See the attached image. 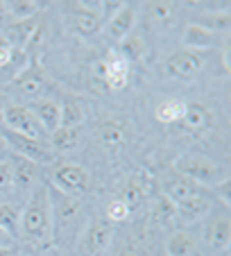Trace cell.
<instances>
[{
  "label": "cell",
  "instance_id": "obj_8",
  "mask_svg": "<svg viewBox=\"0 0 231 256\" xmlns=\"http://www.w3.org/2000/svg\"><path fill=\"white\" fill-rule=\"evenodd\" d=\"M204 68V57L198 50H177L164 64V72L172 80H195Z\"/></svg>",
  "mask_w": 231,
  "mask_h": 256
},
{
  "label": "cell",
  "instance_id": "obj_28",
  "mask_svg": "<svg viewBox=\"0 0 231 256\" xmlns=\"http://www.w3.org/2000/svg\"><path fill=\"white\" fill-rule=\"evenodd\" d=\"M0 229L7 232L12 238L18 236L20 232V208L14 204L2 202L0 204Z\"/></svg>",
  "mask_w": 231,
  "mask_h": 256
},
{
  "label": "cell",
  "instance_id": "obj_31",
  "mask_svg": "<svg viewBox=\"0 0 231 256\" xmlns=\"http://www.w3.org/2000/svg\"><path fill=\"white\" fill-rule=\"evenodd\" d=\"M174 14V2H148V16L152 20H168Z\"/></svg>",
  "mask_w": 231,
  "mask_h": 256
},
{
  "label": "cell",
  "instance_id": "obj_25",
  "mask_svg": "<svg viewBox=\"0 0 231 256\" xmlns=\"http://www.w3.org/2000/svg\"><path fill=\"white\" fill-rule=\"evenodd\" d=\"M166 254L168 256H192L195 254V240L186 232H174L166 240Z\"/></svg>",
  "mask_w": 231,
  "mask_h": 256
},
{
  "label": "cell",
  "instance_id": "obj_35",
  "mask_svg": "<svg viewBox=\"0 0 231 256\" xmlns=\"http://www.w3.org/2000/svg\"><path fill=\"white\" fill-rule=\"evenodd\" d=\"M216 195H220L222 202L229 204V179L222 182V184H216Z\"/></svg>",
  "mask_w": 231,
  "mask_h": 256
},
{
  "label": "cell",
  "instance_id": "obj_6",
  "mask_svg": "<svg viewBox=\"0 0 231 256\" xmlns=\"http://www.w3.org/2000/svg\"><path fill=\"white\" fill-rule=\"evenodd\" d=\"M0 134H2L12 154H18L23 159L34 161V164H46V161L52 159V150H50V145L46 140L30 138V136L16 134V132H10V130H2Z\"/></svg>",
  "mask_w": 231,
  "mask_h": 256
},
{
  "label": "cell",
  "instance_id": "obj_3",
  "mask_svg": "<svg viewBox=\"0 0 231 256\" xmlns=\"http://www.w3.org/2000/svg\"><path fill=\"white\" fill-rule=\"evenodd\" d=\"M44 88H46V72L41 68V64L36 62V57H30L23 70L5 86V93L12 98L10 102H14V104H25V102L30 104V102L41 98Z\"/></svg>",
  "mask_w": 231,
  "mask_h": 256
},
{
  "label": "cell",
  "instance_id": "obj_34",
  "mask_svg": "<svg viewBox=\"0 0 231 256\" xmlns=\"http://www.w3.org/2000/svg\"><path fill=\"white\" fill-rule=\"evenodd\" d=\"M14 54H16V50L12 48L10 41H7L5 36L0 34V68L7 66V64H10L12 59H14Z\"/></svg>",
  "mask_w": 231,
  "mask_h": 256
},
{
  "label": "cell",
  "instance_id": "obj_4",
  "mask_svg": "<svg viewBox=\"0 0 231 256\" xmlns=\"http://www.w3.org/2000/svg\"><path fill=\"white\" fill-rule=\"evenodd\" d=\"M48 200H50V213H52V232L66 229L80 220V216H82V200L77 195L62 193L52 184H48Z\"/></svg>",
  "mask_w": 231,
  "mask_h": 256
},
{
  "label": "cell",
  "instance_id": "obj_26",
  "mask_svg": "<svg viewBox=\"0 0 231 256\" xmlns=\"http://www.w3.org/2000/svg\"><path fill=\"white\" fill-rule=\"evenodd\" d=\"M198 25L202 28L211 30V32H218V34H226L229 32V25H231V16H229V7H222L220 12H211V14H204L195 20Z\"/></svg>",
  "mask_w": 231,
  "mask_h": 256
},
{
  "label": "cell",
  "instance_id": "obj_38",
  "mask_svg": "<svg viewBox=\"0 0 231 256\" xmlns=\"http://www.w3.org/2000/svg\"><path fill=\"white\" fill-rule=\"evenodd\" d=\"M5 104H7V98L0 93V127L5 125V122H2V116H5Z\"/></svg>",
  "mask_w": 231,
  "mask_h": 256
},
{
  "label": "cell",
  "instance_id": "obj_18",
  "mask_svg": "<svg viewBox=\"0 0 231 256\" xmlns=\"http://www.w3.org/2000/svg\"><path fill=\"white\" fill-rule=\"evenodd\" d=\"M59 112H62V118H59V127H82L84 118H86V106L82 104V100L77 98H66L64 102H59Z\"/></svg>",
  "mask_w": 231,
  "mask_h": 256
},
{
  "label": "cell",
  "instance_id": "obj_7",
  "mask_svg": "<svg viewBox=\"0 0 231 256\" xmlns=\"http://www.w3.org/2000/svg\"><path fill=\"white\" fill-rule=\"evenodd\" d=\"M2 122H5V130L16 132V134H23V136H30V138L44 140V136H46L44 127L38 125V120L34 118V114L28 109V104H14V102L7 100Z\"/></svg>",
  "mask_w": 231,
  "mask_h": 256
},
{
  "label": "cell",
  "instance_id": "obj_10",
  "mask_svg": "<svg viewBox=\"0 0 231 256\" xmlns=\"http://www.w3.org/2000/svg\"><path fill=\"white\" fill-rule=\"evenodd\" d=\"M111 238H114V224L106 218L91 220V224L86 227V232L82 236V242H80L82 256H102L109 250Z\"/></svg>",
  "mask_w": 231,
  "mask_h": 256
},
{
  "label": "cell",
  "instance_id": "obj_33",
  "mask_svg": "<svg viewBox=\"0 0 231 256\" xmlns=\"http://www.w3.org/2000/svg\"><path fill=\"white\" fill-rule=\"evenodd\" d=\"M14 193V179H12L10 161H0V198Z\"/></svg>",
  "mask_w": 231,
  "mask_h": 256
},
{
  "label": "cell",
  "instance_id": "obj_23",
  "mask_svg": "<svg viewBox=\"0 0 231 256\" xmlns=\"http://www.w3.org/2000/svg\"><path fill=\"white\" fill-rule=\"evenodd\" d=\"M182 122L192 132H204L211 125V112L202 102H192V104L186 106V116L182 118Z\"/></svg>",
  "mask_w": 231,
  "mask_h": 256
},
{
  "label": "cell",
  "instance_id": "obj_15",
  "mask_svg": "<svg viewBox=\"0 0 231 256\" xmlns=\"http://www.w3.org/2000/svg\"><path fill=\"white\" fill-rule=\"evenodd\" d=\"M28 109L34 114V118L38 120V125L44 127L46 134H52V132L59 130L62 112H59V102L54 98H38V100L30 102Z\"/></svg>",
  "mask_w": 231,
  "mask_h": 256
},
{
  "label": "cell",
  "instance_id": "obj_14",
  "mask_svg": "<svg viewBox=\"0 0 231 256\" xmlns=\"http://www.w3.org/2000/svg\"><path fill=\"white\" fill-rule=\"evenodd\" d=\"M182 41L186 46V50H206V48H218V46H224V34L211 32V30L202 28L198 23H188L186 30L182 34Z\"/></svg>",
  "mask_w": 231,
  "mask_h": 256
},
{
  "label": "cell",
  "instance_id": "obj_37",
  "mask_svg": "<svg viewBox=\"0 0 231 256\" xmlns=\"http://www.w3.org/2000/svg\"><path fill=\"white\" fill-rule=\"evenodd\" d=\"M7 154H10V148H7L5 138H2V134H0V161H5Z\"/></svg>",
  "mask_w": 231,
  "mask_h": 256
},
{
  "label": "cell",
  "instance_id": "obj_13",
  "mask_svg": "<svg viewBox=\"0 0 231 256\" xmlns=\"http://www.w3.org/2000/svg\"><path fill=\"white\" fill-rule=\"evenodd\" d=\"M134 28H136V7L130 5V2H122L120 10H116L114 14L106 18L104 36L116 41V44H120Z\"/></svg>",
  "mask_w": 231,
  "mask_h": 256
},
{
  "label": "cell",
  "instance_id": "obj_29",
  "mask_svg": "<svg viewBox=\"0 0 231 256\" xmlns=\"http://www.w3.org/2000/svg\"><path fill=\"white\" fill-rule=\"evenodd\" d=\"M5 10L16 20H28L30 16H34L41 10V5H38L36 0H12V2H5Z\"/></svg>",
  "mask_w": 231,
  "mask_h": 256
},
{
  "label": "cell",
  "instance_id": "obj_17",
  "mask_svg": "<svg viewBox=\"0 0 231 256\" xmlns=\"http://www.w3.org/2000/svg\"><path fill=\"white\" fill-rule=\"evenodd\" d=\"M174 206H177V220L184 224L198 222V220H202V218L211 211V202H208L206 195L195 198V200H186V202L174 204Z\"/></svg>",
  "mask_w": 231,
  "mask_h": 256
},
{
  "label": "cell",
  "instance_id": "obj_32",
  "mask_svg": "<svg viewBox=\"0 0 231 256\" xmlns=\"http://www.w3.org/2000/svg\"><path fill=\"white\" fill-rule=\"evenodd\" d=\"M130 208L125 206V202L122 200H114V202L106 206V220H109L111 224L114 222H125L127 218H130Z\"/></svg>",
  "mask_w": 231,
  "mask_h": 256
},
{
  "label": "cell",
  "instance_id": "obj_11",
  "mask_svg": "<svg viewBox=\"0 0 231 256\" xmlns=\"http://www.w3.org/2000/svg\"><path fill=\"white\" fill-rule=\"evenodd\" d=\"M161 186H164V198H168L172 204H182V202H186V200H195V198L206 195L204 186L195 184L192 179L179 174L177 170H170L168 174H164Z\"/></svg>",
  "mask_w": 231,
  "mask_h": 256
},
{
  "label": "cell",
  "instance_id": "obj_12",
  "mask_svg": "<svg viewBox=\"0 0 231 256\" xmlns=\"http://www.w3.org/2000/svg\"><path fill=\"white\" fill-rule=\"evenodd\" d=\"M10 168H12V179H14V190L20 195H30L34 190V186L41 182L38 179V164H34L30 159L12 154Z\"/></svg>",
  "mask_w": 231,
  "mask_h": 256
},
{
  "label": "cell",
  "instance_id": "obj_1",
  "mask_svg": "<svg viewBox=\"0 0 231 256\" xmlns=\"http://www.w3.org/2000/svg\"><path fill=\"white\" fill-rule=\"evenodd\" d=\"M25 240L36 242V245H48L52 240V213H50L48 200V184L38 182L34 190L28 195V204L20 211V232Z\"/></svg>",
  "mask_w": 231,
  "mask_h": 256
},
{
  "label": "cell",
  "instance_id": "obj_19",
  "mask_svg": "<svg viewBox=\"0 0 231 256\" xmlns=\"http://www.w3.org/2000/svg\"><path fill=\"white\" fill-rule=\"evenodd\" d=\"M80 140H82V127H70V130L59 127L57 132H52V134H50V143L48 145H50V150L66 154V152L77 150Z\"/></svg>",
  "mask_w": 231,
  "mask_h": 256
},
{
  "label": "cell",
  "instance_id": "obj_39",
  "mask_svg": "<svg viewBox=\"0 0 231 256\" xmlns=\"http://www.w3.org/2000/svg\"><path fill=\"white\" fill-rule=\"evenodd\" d=\"M0 256H16V252L12 250V247L10 250H0Z\"/></svg>",
  "mask_w": 231,
  "mask_h": 256
},
{
  "label": "cell",
  "instance_id": "obj_27",
  "mask_svg": "<svg viewBox=\"0 0 231 256\" xmlns=\"http://www.w3.org/2000/svg\"><path fill=\"white\" fill-rule=\"evenodd\" d=\"M152 220L156 224H161V227H172V224L179 222L177 220V206H174L168 198L161 195L159 202L154 204V208H152Z\"/></svg>",
  "mask_w": 231,
  "mask_h": 256
},
{
  "label": "cell",
  "instance_id": "obj_30",
  "mask_svg": "<svg viewBox=\"0 0 231 256\" xmlns=\"http://www.w3.org/2000/svg\"><path fill=\"white\" fill-rule=\"evenodd\" d=\"M143 198H145V186L138 184V182H130V184L122 188V195L118 200H122L125 206L130 208V211H134V208H138V204L143 202Z\"/></svg>",
  "mask_w": 231,
  "mask_h": 256
},
{
  "label": "cell",
  "instance_id": "obj_24",
  "mask_svg": "<svg viewBox=\"0 0 231 256\" xmlns=\"http://www.w3.org/2000/svg\"><path fill=\"white\" fill-rule=\"evenodd\" d=\"M98 136H100V140L104 145L118 148V145H122L127 140V130L120 120H106L98 127Z\"/></svg>",
  "mask_w": 231,
  "mask_h": 256
},
{
  "label": "cell",
  "instance_id": "obj_40",
  "mask_svg": "<svg viewBox=\"0 0 231 256\" xmlns=\"http://www.w3.org/2000/svg\"><path fill=\"white\" fill-rule=\"evenodd\" d=\"M5 14H7V10H5V2H0V20L5 18Z\"/></svg>",
  "mask_w": 231,
  "mask_h": 256
},
{
  "label": "cell",
  "instance_id": "obj_2",
  "mask_svg": "<svg viewBox=\"0 0 231 256\" xmlns=\"http://www.w3.org/2000/svg\"><path fill=\"white\" fill-rule=\"evenodd\" d=\"M179 174L192 179L195 184H222L229 179V168L220 161L211 159L204 152H184L174 159V168Z\"/></svg>",
  "mask_w": 231,
  "mask_h": 256
},
{
  "label": "cell",
  "instance_id": "obj_41",
  "mask_svg": "<svg viewBox=\"0 0 231 256\" xmlns=\"http://www.w3.org/2000/svg\"><path fill=\"white\" fill-rule=\"evenodd\" d=\"M120 256H140V254H136V252H125V254H120Z\"/></svg>",
  "mask_w": 231,
  "mask_h": 256
},
{
  "label": "cell",
  "instance_id": "obj_16",
  "mask_svg": "<svg viewBox=\"0 0 231 256\" xmlns=\"http://www.w3.org/2000/svg\"><path fill=\"white\" fill-rule=\"evenodd\" d=\"M102 62H104V72H106L104 75L106 86H109L111 91L125 88L127 82H130V64L116 52V50H109L106 59H102Z\"/></svg>",
  "mask_w": 231,
  "mask_h": 256
},
{
  "label": "cell",
  "instance_id": "obj_21",
  "mask_svg": "<svg viewBox=\"0 0 231 256\" xmlns=\"http://www.w3.org/2000/svg\"><path fill=\"white\" fill-rule=\"evenodd\" d=\"M206 240L216 252H224L226 247H229V242H231V222H229V218L222 216V218H218V220H213L211 227L206 229Z\"/></svg>",
  "mask_w": 231,
  "mask_h": 256
},
{
  "label": "cell",
  "instance_id": "obj_9",
  "mask_svg": "<svg viewBox=\"0 0 231 256\" xmlns=\"http://www.w3.org/2000/svg\"><path fill=\"white\" fill-rule=\"evenodd\" d=\"M52 186L59 188L62 193L80 195L88 188V172L80 164L64 161V164L54 166L52 170Z\"/></svg>",
  "mask_w": 231,
  "mask_h": 256
},
{
  "label": "cell",
  "instance_id": "obj_22",
  "mask_svg": "<svg viewBox=\"0 0 231 256\" xmlns=\"http://www.w3.org/2000/svg\"><path fill=\"white\" fill-rule=\"evenodd\" d=\"M186 106H188V102H184V100H164L154 109V116H156L159 122H164V125L182 122V118L186 116Z\"/></svg>",
  "mask_w": 231,
  "mask_h": 256
},
{
  "label": "cell",
  "instance_id": "obj_5",
  "mask_svg": "<svg viewBox=\"0 0 231 256\" xmlns=\"http://www.w3.org/2000/svg\"><path fill=\"white\" fill-rule=\"evenodd\" d=\"M102 2H72L66 7V20L68 28L77 34V36H91L102 28V16H100Z\"/></svg>",
  "mask_w": 231,
  "mask_h": 256
},
{
  "label": "cell",
  "instance_id": "obj_36",
  "mask_svg": "<svg viewBox=\"0 0 231 256\" xmlns=\"http://www.w3.org/2000/svg\"><path fill=\"white\" fill-rule=\"evenodd\" d=\"M12 245H14V238H12L7 232H2V229H0V250H10Z\"/></svg>",
  "mask_w": 231,
  "mask_h": 256
},
{
  "label": "cell",
  "instance_id": "obj_20",
  "mask_svg": "<svg viewBox=\"0 0 231 256\" xmlns=\"http://www.w3.org/2000/svg\"><path fill=\"white\" fill-rule=\"evenodd\" d=\"M116 52L120 54V57L125 59L127 64L138 62V59L143 57V52H145V34L140 32L138 28H134L125 36V39L118 44V50H116Z\"/></svg>",
  "mask_w": 231,
  "mask_h": 256
}]
</instances>
